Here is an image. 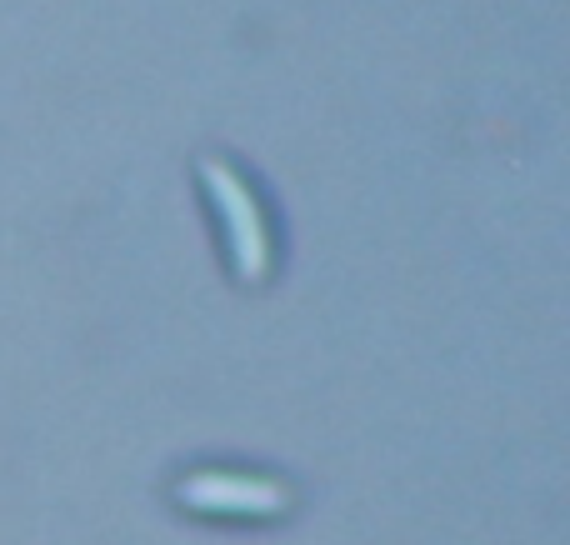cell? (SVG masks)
<instances>
[{
    "instance_id": "6da1fadb",
    "label": "cell",
    "mask_w": 570,
    "mask_h": 545,
    "mask_svg": "<svg viewBox=\"0 0 570 545\" xmlns=\"http://www.w3.org/2000/svg\"><path fill=\"white\" fill-rule=\"evenodd\" d=\"M190 176H196V190L206 200L230 280L246 290L271 286L281 270V220L261 180L250 176V166L220 146H200L190 156Z\"/></svg>"
},
{
    "instance_id": "7a4b0ae2",
    "label": "cell",
    "mask_w": 570,
    "mask_h": 545,
    "mask_svg": "<svg viewBox=\"0 0 570 545\" xmlns=\"http://www.w3.org/2000/svg\"><path fill=\"white\" fill-rule=\"evenodd\" d=\"M176 496L190 511H240V516L285 506L281 480H261V476H246V470H196V476H186L176 486Z\"/></svg>"
}]
</instances>
